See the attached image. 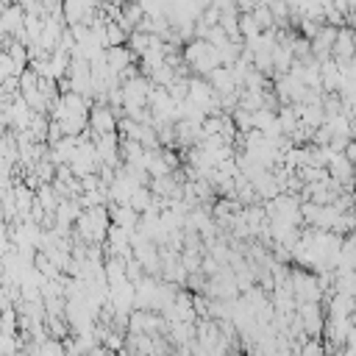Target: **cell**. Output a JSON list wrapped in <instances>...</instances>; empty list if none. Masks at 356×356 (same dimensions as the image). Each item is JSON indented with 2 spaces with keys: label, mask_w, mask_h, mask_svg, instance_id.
Masks as SVG:
<instances>
[{
  "label": "cell",
  "mask_w": 356,
  "mask_h": 356,
  "mask_svg": "<svg viewBox=\"0 0 356 356\" xmlns=\"http://www.w3.org/2000/svg\"><path fill=\"white\" fill-rule=\"evenodd\" d=\"M87 125H90V131H92V134H98V136H101V134H114V125H117V123H114L112 109L98 106L95 112H90V123H87Z\"/></svg>",
  "instance_id": "obj_1"
}]
</instances>
